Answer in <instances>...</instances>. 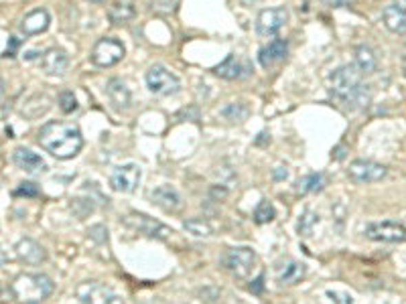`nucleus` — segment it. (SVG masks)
Masks as SVG:
<instances>
[{"label":"nucleus","instance_id":"25","mask_svg":"<svg viewBox=\"0 0 406 304\" xmlns=\"http://www.w3.org/2000/svg\"><path fill=\"white\" fill-rule=\"evenodd\" d=\"M319 221H321L319 213H315V211H311V209L303 211V215H301L299 221H297V231H299V235H305V237L313 235V231L319 226Z\"/></svg>","mask_w":406,"mask_h":304},{"label":"nucleus","instance_id":"22","mask_svg":"<svg viewBox=\"0 0 406 304\" xmlns=\"http://www.w3.org/2000/svg\"><path fill=\"white\" fill-rule=\"evenodd\" d=\"M305 274H307V266L303 262L288 260V262H284L283 266L279 268L277 280L283 286H295V284H299L305 278Z\"/></svg>","mask_w":406,"mask_h":304},{"label":"nucleus","instance_id":"20","mask_svg":"<svg viewBox=\"0 0 406 304\" xmlns=\"http://www.w3.org/2000/svg\"><path fill=\"white\" fill-rule=\"evenodd\" d=\"M49 23H51V17L45 8H37V10H31L23 23H21V31L25 35H39V33H45L49 29Z\"/></svg>","mask_w":406,"mask_h":304},{"label":"nucleus","instance_id":"36","mask_svg":"<svg viewBox=\"0 0 406 304\" xmlns=\"http://www.w3.org/2000/svg\"><path fill=\"white\" fill-rule=\"evenodd\" d=\"M329 6H333V8H339V6H350L354 0H325Z\"/></svg>","mask_w":406,"mask_h":304},{"label":"nucleus","instance_id":"39","mask_svg":"<svg viewBox=\"0 0 406 304\" xmlns=\"http://www.w3.org/2000/svg\"><path fill=\"white\" fill-rule=\"evenodd\" d=\"M4 262H6V254H4V252L0 250V266H2Z\"/></svg>","mask_w":406,"mask_h":304},{"label":"nucleus","instance_id":"26","mask_svg":"<svg viewBox=\"0 0 406 304\" xmlns=\"http://www.w3.org/2000/svg\"><path fill=\"white\" fill-rule=\"evenodd\" d=\"M275 217H277V209H275V205H273L270 201L262 199V201L256 205V209H254V221H256V224H260V226H264V224H270Z\"/></svg>","mask_w":406,"mask_h":304},{"label":"nucleus","instance_id":"38","mask_svg":"<svg viewBox=\"0 0 406 304\" xmlns=\"http://www.w3.org/2000/svg\"><path fill=\"white\" fill-rule=\"evenodd\" d=\"M286 177H288V171L283 169V166H281L279 171H275V179H277V181H283V179H286Z\"/></svg>","mask_w":406,"mask_h":304},{"label":"nucleus","instance_id":"3","mask_svg":"<svg viewBox=\"0 0 406 304\" xmlns=\"http://www.w3.org/2000/svg\"><path fill=\"white\" fill-rule=\"evenodd\" d=\"M55 284L45 274H21L12 282V292L17 298L25 303H39L43 298L51 296Z\"/></svg>","mask_w":406,"mask_h":304},{"label":"nucleus","instance_id":"35","mask_svg":"<svg viewBox=\"0 0 406 304\" xmlns=\"http://www.w3.org/2000/svg\"><path fill=\"white\" fill-rule=\"evenodd\" d=\"M262 288H264V276H258V278L250 284V290H252L254 294H260Z\"/></svg>","mask_w":406,"mask_h":304},{"label":"nucleus","instance_id":"17","mask_svg":"<svg viewBox=\"0 0 406 304\" xmlns=\"http://www.w3.org/2000/svg\"><path fill=\"white\" fill-rule=\"evenodd\" d=\"M106 96H108V100H110V104L116 112H124V110L130 108V100H132L130 89L118 77H114L106 83Z\"/></svg>","mask_w":406,"mask_h":304},{"label":"nucleus","instance_id":"41","mask_svg":"<svg viewBox=\"0 0 406 304\" xmlns=\"http://www.w3.org/2000/svg\"><path fill=\"white\" fill-rule=\"evenodd\" d=\"M23 304H39V303H23Z\"/></svg>","mask_w":406,"mask_h":304},{"label":"nucleus","instance_id":"16","mask_svg":"<svg viewBox=\"0 0 406 304\" xmlns=\"http://www.w3.org/2000/svg\"><path fill=\"white\" fill-rule=\"evenodd\" d=\"M41 67L49 76H63L70 67V57L61 49H49L41 57Z\"/></svg>","mask_w":406,"mask_h":304},{"label":"nucleus","instance_id":"32","mask_svg":"<svg viewBox=\"0 0 406 304\" xmlns=\"http://www.w3.org/2000/svg\"><path fill=\"white\" fill-rule=\"evenodd\" d=\"M37 195H39V187L35 183H23L14 191V197H37Z\"/></svg>","mask_w":406,"mask_h":304},{"label":"nucleus","instance_id":"34","mask_svg":"<svg viewBox=\"0 0 406 304\" xmlns=\"http://www.w3.org/2000/svg\"><path fill=\"white\" fill-rule=\"evenodd\" d=\"M19 45H21V41H19L17 37L8 39V47H6V57H14V55H17V49H19Z\"/></svg>","mask_w":406,"mask_h":304},{"label":"nucleus","instance_id":"7","mask_svg":"<svg viewBox=\"0 0 406 304\" xmlns=\"http://www.w3.org/2000/svg\"><path fill=\"white\" fill-rule=\"evenodd\" d=\"M124 45L118 39L104 37L100 39L94 49H92V61L100 67H112L116 63H120L124 59Z\"/></svg>","mask_w":406,"mask_h":304},{"label":"nucleus","instance_id":"14","mask_svg":"<svg viewBox=\"0 0 406 304\" xmlns=\"http://www.w3.org/2000/svg\"><path fill=\"white\" fill-rule=\"evenodd\" d=\"M14 254H17V258H19L21 262L31 264V266H37L41 262H45V258H47L45 248H43L41 243H37L35 239H31V237H23V239L14 246Z\"/></svg>","mask_w":406,"mask_h":304},{"label":"nucleus","instance_id":"10","mask_svg":"<svg viewBox=\"0 0 406 304\" xmlns=\"http://www.w3.org/2000/svg\"><path fill=\"white\" fill-rule=\"evenodd\" d=\"M365 237L372 241H382V243H400V241H406V228L396 221L370 224L365 228Z\"/></svg>","mask_w":406,"mask_h":304},{"label":"nucleus","instance_id":"18","mask_svg":"<svg viewBox=\"0 0 406 304\" xmlns=\"http://www.w3.org/2000/svg\"><path fill=\"white\" fill-rule=\"evenodd\" d=\"M250 65L246 61H240L236 55H228L215 69L213 74L222 79H240V77H246L250 74Z\"/></svg>","mask_w":406,"mask_h":304},{"label":"nucleus","instance_id":"31","mask_svg":"<svg viewBox=\"0 0 406 304\" xmlns=\"http://www.w3.org/2000/svg\"><path fill=\"white\" fill-rule=\"evenodd\" d=\"M327 298L335 304H354V298L348 292H339V290H327Z\"/></svg>","mask_w":406,"mask_h":304},{"label":"nucleus","instance_id":"40","mask_svg":"<svg viewBox=\"0 0 406 304\" xmlns=\"http://www.w3.org/2000/svg\"><path fill=\"white\" fill-rule=\"evenodd\" d=\"M2 91H4V89H2V81H0V98H2Z\"/></svg>","mask_w":406,"mask_h":304},{"label":"nucleus","instance_id":"19","mask_svg":"<svg viewBox=\"0 0 406 304\" xmlns=\"http://www.w3.org/2000/svg\"><path fill=\"white\" fill-rule=\"evenodd\" d=\"M286 51H288L286 41H283V39H275V41H270L266 47H262V49L258 51V61H260L262 67H273L275 63H279L281 59L286 57Z\"/></svg>","mask_w":406,"mask_h":304},{"label":"nucleus","instance_id":"5","mask_svg":"<svg viewBox=\"0 0 406 304\" xmlns=\"http://www.w3.org/2000/svg\"><path fill=\"white\" fill-rule=\"evenodd\" d=\"M256 262L258 258L252 248H232L224 256V266L236 278H248L252 270L256 268Z\"/></svg>","mask_w":406,"mask_h":304},{"label":"nucleus","instance_id":"8","mask_svg":"<svg viewBox=\"0 0 406 304\" xmlns=\"http://www.w3.org/2000/svg\"><path fill=\"white\" fill-rule=\"evenodd\" d=\"M388 175V169L380 162L374 160H354L350 162L348 169V177L356 183V185H370V183H378Z\"/></svg>","mask_w":406,"mask_h":304},{"label":"nucleus","instance_id":"4","mask_svg":"<svg viewBox=\"0 0 406 304\" xmlns=\"http://www.w3.org/2000/svg\"><path fill=\"white\" fill-rule=\"evenodd\" d=\"M147 87L155 94V96H175L181 89V81L175 74H171L164 65H153L147 72Z\"/></svg>","mask_w":406,"mask_h":304},{"label":"nucleus","instance_id":"27","mask_svg":"<svg viewBox=\"0 0 406 304\" xmlns=\"http://www.w3.org/2000/svg\"><path fill=\"white\" fill-rule=\"evenodd\" d=\"M183 228L187 229L189 233H193V235H200V237H207V235L213 233V228L209 226V221H205L202 217L187 219V221L183 224Z\"/></svg>","mask_w":406,"mask_h":304},{"label":"nucleus","instance_id":"21","mask_svg":"<svg viewBox=\"0 0 406 304\" xmlns=\"http://www.w3.org/2000/svg\"><path fill=\"white\" fill-rule=\"evenodd\" d=\"M151 201L161 207L164 211H177L179 205H181V197L179 193L173 189L171 185H161L155 191H151Z\"/></svg>","mask_w":406,"mask_h":304},{"label":"nucleus","instance_id":"15","mask_svg":"<svg viewBox=\"0 0 406 304\" xmlns=\"http://www.w3.org/2000/svg\"><path fill=\"white\" fill-rule=\"evenodd\" d=\"M12 162H14L21 171H25V173H29V175H41V173L47 171L45 160L41 158L37 152L29 151V149H17V151L12 152Z\"/></svg>","mask_w":406,"mask_h":304},{"label":"nucleus","instance_id":"37","mask_svg":"<svg viewBox=\"0 0 406 304\" xmlns=\"http://www.w3.org/2000/svg\"><path fill=\"white\" fill-rule=\"evenodd\" d=\"M183 116H191L193 120H200V112H197V108H189V110L185 108V110H181V112H179V118H183Z\"/></svg>","mask_w":406,"mask_h":304},{"label":"nucleus","instance_id":"24","mask_svg":"<svg viewBox=\"0 0 406 304\" xmlns=\"http://www.w3.org/2000/svg\"><path fill=\"white\" fill-rule=\"evenodd\" d=\"M325 187V177L321 173H309L303 179L297 181V191L301 195H309V193H319Z\"/></svg>","mask_w":406,"mask_h":304},{"label":"nucleus","instance_id":"9","mask_svg":"<svg viewBox=\"0 0 406 304\" xmlns=\"http://www.w3.org/2000/svg\"><path fill=\"white\" fill-rule=\"evenodd\" d=\"M288 21V10L284 6L277 8H264L260 10L258 19H256V31L262 37H275Z\"/></svg>","mask_w":406,"mask_h":304},{"label":"nucleus","instance_id":"13","mask_svg":"<svg viewBox=\"0 0 406 304\" xmlns=\"http://www.w3.org/2000/svg\"><path fill=\"white\" fill-rule=\"evenodd\" d=\"M382 21L390 33H396V35L406 33V0H398V2L384 6Z\"/></svg>","mask_w":406,"mask_h":304},{"label":"nucleus","instance_id":"1","mask_svg":"<svg viewBox=\"0 0 406 304\" xmlns=\"http://www.w3.org/2000/svg\"><path fill=\"white\" fill-rule=\"evenodd\" d=\"M39 144L59 160L74 158L83 146L81 130L72 122H47L39 130Z\"/></svg>","mask_w":406,"mask_h":304},{"label":"nucleus","instance_id":"6","mask_svg":"<svg viewBox=\"0 0 406 304\" xmlns=\"http://www.w3.org/2000/svg\"><path fill=\"white\" fill-rule=\"evenodd\" d=\"M76 296L81 304H124L120 294L100 282H81L76 288Z\"/></svg>","mask_w":406,"mask_h":304},{"label":"nucleus","instance_id":"23","mask_svg":"<svg viewBox=\"0 0 406 304\" xmlns=\"http://www.w3.org/2000/svg\"><path fill=\"white\" fill-rule=\"evenodd\" d=\"M354 65L364 74V76H370L378 69V57L376 53L370 49V47H358L356 49V61Z\"/></svg>","mask_w":406,"mask_h":304},{"label":"nucleus","instance_id":"29","mask_svg":"<svg viewBox=\"0 0 406 304\" xmlns=\"http://www.w3.org/2000/svg\"><path fill=\"white\" fill-rule=\"evenodd\" d=\"M222 116H224L226 120H232V122H242V120H246V116H248V106H244L242 102H238V104H228V106L222 110Z\"/></svg>","mask_w":406,"mask_h":304},{"label":"nucleus","instance_id":"12","mask_svg":"<svg viewBox=\"0 0 406 304\" xmlns=\"http://www.w3.org/2000/svg\"><path fill=\"white\" fill-rule=\"evenodd\" d=\"M140 166L134 164V162H128V164H122L118 166L112 177H110V187L116 191V193H132L136 191L138 183H140Z\"/></svg>","mask_w":406,"mask_h":304},{"label":"nucleus","instance_id":"2","mask_svg":"<svg viewBox=\"0 0 406 304\" xmlns=\"http://www.w3.org/2000/svg\"><path fill=\"white\" fill-rule=\"evenodd\" d=\"M331 94L352 110H362L372 100V89L364 83V74L354 63L331 74Z\"/></svg>","mask_w":406,"mask_h":304},{"label":"nucleus","instance_id":"28","mask_svg":"<svg viewBox=\"0 0 406 304\" xmlns=\"http://www.w3.org/2000/svg\"><path fill=\"white\" fill-rule=\"evenodd\" d=\"M132 17H134V10L128 4H116L110 8V21L114 25H126L128 21H132Z\"/></svg>","mask_w":406,"mask_h":304},{"label":"nucleus","instance_id":"11","mask_svg":"<svg viewBox=\"0 0 406 304\" xmlns=\"http://www.w3.org/2000/svg\"><path fill=\"white\" fill-rule=\"evenodd\" d=\"M124 224L130 226L132 229H136L138 233H145V235L157 237V239H167L173 233V229L167 228L164 224L145 215V213H132V215L124 217Z\"/></svg>","mask_w":406,"mask_h":304},{"label":"nucleus","instance_id":"30","mask_svg":"<svg viewBox=\"0 0 406 304\" xmlns=\"http://www.w3.org/2000/svg\"><path fill=\"white\" fill-rule=\"evenodd\" d=\"M59 108H61L63 114H72V112L78 110V100H76L74 91H63L59 96Z\"/></svg>","mask_w":406,"mask_h":304},{"label":"nucleus","instance_id":"33","mask_svg":"<svg viewBox=\"0 0 406 304\" xmlns=\"http://www.w3.org/2000/svg\"><path fill=\"white\" fill-rule=\"evenodd\" d=\"M100 233H108V229L104 228V226H94V228L89 229V237H92V239H96L98 243L108 241V235H100Z\"/></svg>","mask_w":406,"mask_h":304}]
</instances>
